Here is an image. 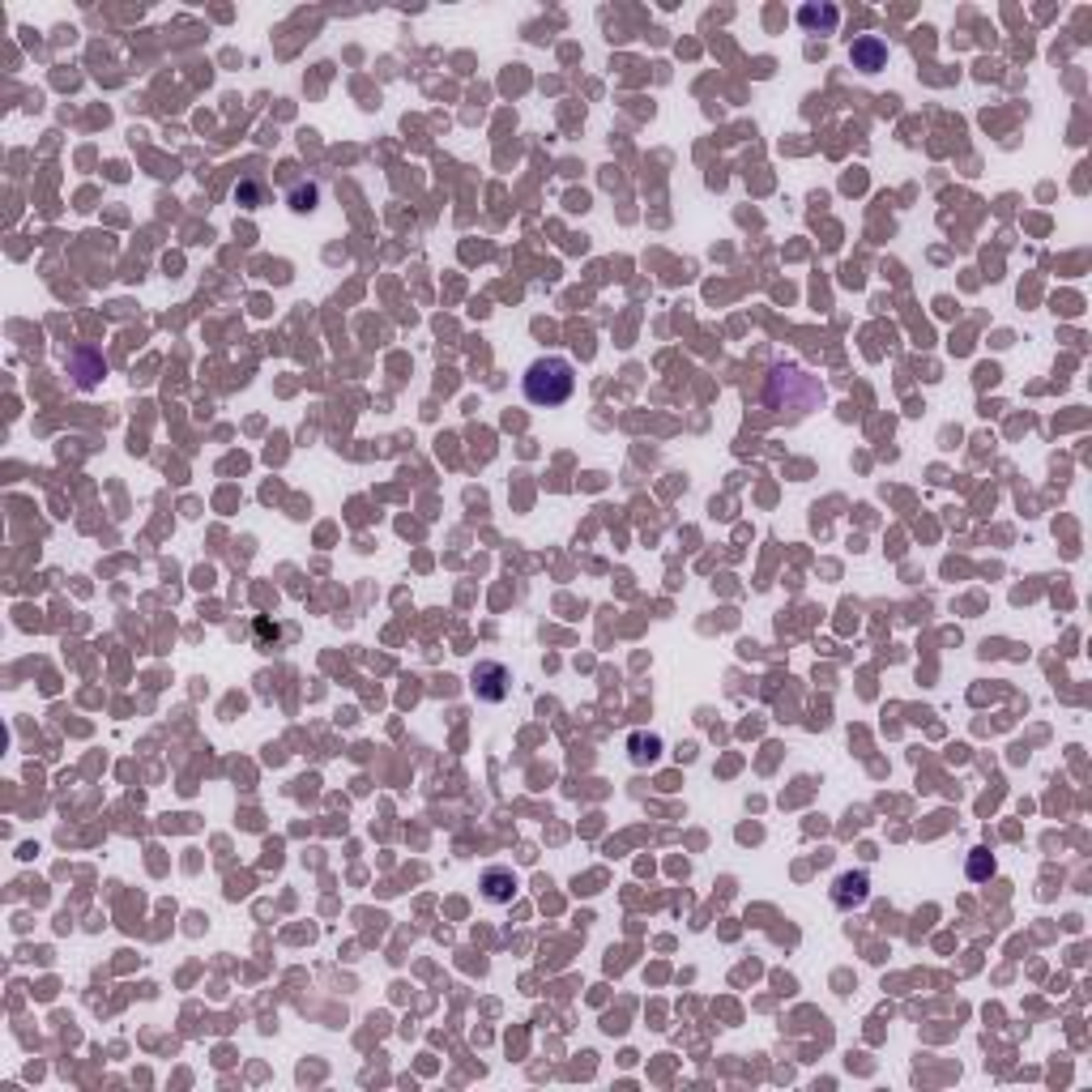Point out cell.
I'll return each instance as SVG.
<instances>
[{"label": "cell", "instance_id": "cell-1", "mask_svg": "<svg viewBox=\"0 0 1092 1092\" xmlns=\"http://www.w3.org/2000/svg\"><path fill=\"white\" fill-rule=\"evenodd\" d=\"M764 401L768 410H777V415H806V410L824 406V384L811 380V375L803 372V367H773V375H768V389H764Z\"/></svg>", "mask_w": 1092, "mask_h": 1092}, {"label": "cell", "instance_id": "cell-2", "mask_svg": "<svg viewBox=\"0 0 1092 1092\" xmlns=\"http://www.w3.org/2000/svg\"><path fill=\"white\" fill-rule=\"evenodd\" d=\"M521 389H525V401L529 406H564L567 397L576 393V367L567 359H559V354H546V359L529 363L525 380H521Z\"/></svg>", "mask_w": 1092, "mask_h": 1092}, {"label": "cell", "instance_id": "cell-3", "mask_svg": "<svg viewBox=\"0 0 1092 1092\" xmlns=\"http://www.w3.org/2000/svg\"><path fill=\"white\" fill-rule=\"evenodd\" d=\"M470 687H474L479 700L500 704L503 696L512 692V674H508V666H500V662H479V666H474V674H470Z\"/></svg>", "mask_w": 1092, "mask_h": 1092}, {"label": "cell", "instance_id": "cell-4", "mask_svg": "<svg viewBox=\"0 0 1092 1092\" xmlns=\"http://www.w3.org/2000/svg\"><path fill=\"white\" fill-rule=\"evenodd\" d=\"M867 896H870V875L867 870H846V875L832 884V905L837 910H858V905H867Z\"/></svg>", "mask_w": 1092, "mask_h": 1092}, {"label": "cell", "instance_id": "cell-5", "mask_svg": "<svg viewBox=\"0 0 1092 1092\" xmlns=\"http://www.w3.org/2000/svg\"><path fill=\"white\" fill-rule=\"evenodd\" d=\"M849 60H853V69H862V73L888 69V43L879 39V34H862V39H853Z\"/></svg>", "mask_w": 1092, "mask_h": 1092}, {"label": "cell", "instance_id": "cell-6", "mask_svg": "<svg viewBox=\"0 0 1092 1092\" xmlns=\"http://www.w3.org/2000/svg\"><path fill=\"white\" fill-rule=\"evenodd\" d=\"M798 26H803L806 34H837L841 9L837 5H803L798 9Z\"/></svg>", "mask_w": 1092, "mask_h": 1092}, {"label": "cell", "instance_id": "cell-7", "mask_svg": "<svg viewBox=\"0 0 1092 1092\" xmlns=\"http://www.w3.org/2000/svg\"><path fill=\"white\" fill-rule=\"evenodd\" d=\"M482 896H486L491 905H508L512 896H517V875H512V870H503V867L482 870Z\"/></svg>", "mask_w": 1092, "mask_h": 1092}, {"label": "cell", "instance_id": "cell-8", "mask_svg": "<svg viewBox=\"0 0 1092 1092\" xmlns=\"http://www.w3.org/2000/svg\"><path fill=\"white\" fill-rule=\"evenodd\" d=\"M69 363H73V372H77V384H81V389H95V384H98V375L107 372V363L98 359L95 351H77V354H73Z\"/></svg>", "mask_w": 1092, "mask_h": 1092}, {"label": "cell", "instance_id": "cell-9", "mask_svg": "<svg viewBox=\"0 0 1092 1092\" xmlns=\"http://www.w3.org/2000/svg\"><path fill=\"white\" fill-rule=\"evenodd\" d=\"M287 201H290V209H295V214H311V209H316V201H320V183H316V180H295V176H290V197H287Z\"/></svg>", "mask_w": 1092, "mask_h": 1092}, {"label": "cell", "instance_id": "cell-10", "mask_svg": "<svg viewBox=\"0 0 1092 1092\" xmlns=\"http://www.w3.org/2000/svg\"><path fill=\"white\" fill-rule=\"evenodd\" d=\"M995 875V858H990V849H973V858H969V879H990Z\"/></svg>", "mask_w": 1092, "mask_h": 1092}, {"label": "cell", "instance_id": "cell-11", "mask_svg": "<svg viewBox=\"0 0 1092 1092\" xmlns=\"http://www.w3.org/2000/svg\"><path fill=\"white\" fill-rule=\"evenodd\" d=\"M235 201H240V205H247V209H256V205H261V183H256V180L240 183V188H235Z\"/></svg>", "mask_w": 1092, "mask_h": 1092}]
</instances>
